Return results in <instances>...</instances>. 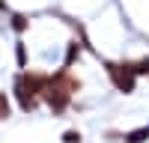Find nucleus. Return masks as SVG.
I'll list each match as a JSON object with an SVG mask.
<instances>
[{
  "mask_svg": "<svg viewBox=\"0 0 149 143\" xmlns=\"http://www.w3.org/2000/svg\"><path fill=\"white\" fill-rule=\"evenodd\" d=\"M113 78H116V87H119V90H125V92L134 87V78H131V75H122L119 69H113Z\"/></svg>",
  "mask_w": 149,
  "mask_h": 143,
  "instance_id": "f257e3e1",
  "label": "nucleus"
},
{
  "mask_svg": "<svg viewBox=\"0 0 149 143\" xmlns=\"http://www.w3.org/2000/svg\"><path fill=\"white\" fill-rule=\"evenodd\" d=\"M78 140H81V137L74 134V131H69V134H66V143H78Z\"/></svg>",
  "mask_w": 149,
  "mask_h": 143,
  "instance_id": "7ed1b4c3",
  "label": "nucleus"
},
{
  "mask_svg": "<svg viewBox=\"0 0 149 143\" xmlns=\"http://www.w3.org/2000/svg\"><path fill=\"white\" fill-rule=\"evenodd\" d=\"M149 137V128H143V131H131V134H128V143H143Z\"/></svg>",
  "mask_w": 149,
  "mask_h": 143,
  "instance_id": "f03ea898",
  "label": "nucleus"
}]
</instances>
